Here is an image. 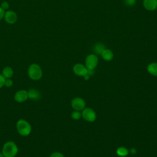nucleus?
<instances>
[{"instance_id":"nucleus-1","label":"nucleus","mask_w":157,"mask_h":157,"mask_svg":"<svg viewBox=\"0 0 157 157\" xmlns=\"http://www.w3.org/2000/svg\"><path fill=\"white\" fill-rule=\"evenodd\" d=\"M18 151L17 144L13 141H8L6 142L2 149V153L4 157H15Z\"/></svg>"},{"instance_id":"nucleus-2","label":"nucleus","mask_w":157,"mask_h":157,"mask_svg":"<svg viewBox=\"0 0 157 157\" xmlns=\"http://www.w3.org/2000/svg\"><path fill=\"white\" fill-rule=\"evenodd\" d=\"M17 129L20 135L22 136H28L30 134L32 128L31 124L25 120L20 119L17 122Z\"/></svg>"},{"instance_id":"nucleus-3","label":"nucleus","mask_w":157,"mask_h":157,"mask_svg":"<svg viewBox=\"0 0 157 157\" xmlns=\"http://www.w3.org/2000/svg\"><path fill=\"white\" fill-rule=\"evenodd\" d=\"M29 77L33 80H38L42 77V71L41 67L37 64H31L28 69Z\"/></svg>"},{"instance_id":"nucleus-4","label":"nucleus","mask_w":157,"mask_h":157,"mask_svg":"<svg viewBox=\"0 0 157 157\" xmlns=\"http://www.w3.org/2000/svg\"><path fill=\"white\" fill-rule=\"evenodd\" d=\"M82 118L88 122H93L96 119V113L95 111L90 107H85L81 112Z\"/></svg>"},{"instance_id":"nucleus-5","label":"nucleus","mask_w":157,"mask_h":157,"mask_svg":"<svg viewBox=\"0 0 157 157\" xmlns=\"http://www.w3.org/2000/svg\"><path fill=\"white\" fill-rule=\"evenodd\" d=\"M98 63V58L94 54L88 55L85 59V66L88 69H94Z\"/></svg>"},{"instance_id":"nucleus-6","label":"nucleus","mask_w":157,"mask_h":157,"mask_svg":"<svg viewBox=\"0 0 157 157\" xmlns=\"http://www.w3.org/2000/svg\"><path fill=\"white\" fill-rule=\"evenodd\" d=\"M86 102L84 99L80 97L74 98L71 101V107L74 110L82 111L85 108Z\"/></svg>"},{"instance_id":"nucleus-7","label":"nucleus","mask_w":157,"mask_h":157,"mask_svg":"<svg viewBox=\"0 0 157 157\" xmlns=\"http://www.w3.org/2000/svg\"><path fill=\"white\" fill-rule=\"evenodd\" d=\"M73 71L78 76L84 77L88 74V69L86 67L80 63H77L74 66Z\"/></svg>"},{"instance_id":"nucleus-8","label":"nucleus","mask_w":157,"mask_h":157,"mask_svg":"<svg viewBox=\"0 0 157 157\" xmlns=\"http://www.w3.org/2000/svg\"><path fill=\"white\" fill-rule=\"evenodd\" d=\"M14 99L17 102L20 103L26 101L28 99V91L25 90H18L15 94Z\"/></svg>"},{"instance_id":"nucleus-9","label":"nucleus","mask_w":157,"mask_h":157,"mask_svg":"<svg viewBox=\"0 0 157 157\" xmlns=\"http://www.w3.org/2000/svg\"><path fill=\"white\" fill-rule=\"evenodd\" d=\"M4 20L9 24H13L17 20V16L15 12L12 10H7L4 14Z\"/></svg>"},{"instance_id":"nucleus-10","label":"nucleus","mask_w":157,"mask_h":157,"mask_svg":"<svg viewBox=\"0 0 157 157\" xmlns=\"http://www.w3.org/2000/svg\"><path fill=\"white\" fill-rule=\"evenodd\" d=\"M143 6L147 10H155L157 8V0H144Z\"/></svg>"},{"instance_id":"nucleus-11","label":"nucleus","mask_w":157,"mask_h":157,"mask_svg":"<svg viewBox=\"0 0 157 157\" xmlns=\"http://www.w3.org/2000/svg\"><path fill=\"white\" fill-rule=\"evenodd\" d=\"M102 58L105 60V61H111L113 58V52L109 50V49H107V48H105L102 52L101 53V54Z\"/></svg>"},{"instance_id":"nucleus-12","label":"nucleus","mask_w":157,"mask_h":157,"mask_svg":"<svg viewBox=\"0 0 157 157\" xmlns=\"http://www.w3.org/2000/svg\"><path fill=\"white\" fill-rule=\"evenodd\" d=\"M147 71L151 75L157 76V63L153 62L150 63L147 66Z\"/></svg>"},{"instance_id":"nucleus-13","label":"nucleus","mask_w":157,"mask_h":157,"mask_svg":"<svg viewBox=\"0 0 157 157\" xmlns=\"http://www.w3.org/2000/svg\"><path fill=\"white\" fill-rule=\"evenodd\" d=\"M28 98L33 100H37L40 96V94L38 90L35 89H31L28 91Z\"/></svg>"},{"instance_id":"nucleus-14","label":"nucleus","mask_w":157,"mask_h":157,"mask_svg":"<svg viewBox=\"0 0 157 157\" xmlns=\"http://www.w3.org/2000/svg\"><path fill=\"white\" fill-rule=\"evenodd\" d=\"M13 69L9 66H7V67H4L2 70V75L6 78H10L13 76Z\"/></svg>"},{"instance_id":"nucleus-15","label":"nucleus","mask_w":157,"mask_h":157,"mask_svg":"<svg viewBox=\"0 0 157 157\" xmlns=\"http://www.w3.org/2000/svg\"><path fill=\"white\" fill-rule=\"evenodd\" d=\"M129 150L127 148L124 147H120L117 149L116 153L118 156L120 157H125L128 155L129 154Z\"/></svg>"},{"instance_id":"nucleus-16","label":"nucleus","mask_w":157,"mask_h":157,"mask_svg":"<svg viewBox=\"0 0 157 157\" xmlns=\"http://www.w3.org/2000/svg\"><path fill=\"white\" fill-rule=\"evenodd\" d=\"M105 48V47L103 44L97 43L93 47V52L97 55H101Z\"/></svg>"},{"instance_id":"nucleus-17","label":"nucleus","mask_w":157,"mask_h":157,"mask_svg":"<svg viewBox=\"0 0 157 157\" xmlns=\"http://www.w3.org/2000/svg\"><path fill=\"white\" fill-rule=\"evenodd\" d=\"M82 117V114L80 111H77V110H74L71 113V117L74 120H79Z\"/></svg>"},{"instance_id":"nucleus-18","label":"nucleus","mask_w":157,"mask_h":157,"mask_svg":"<svg viewBox=\"0 0 157 157\" xmlns=\"http://www.w3.org/2000/svg\"><path fill=\"white\" fill-rule=\"evenodd\" d=\"M13 85V81L11 78H6L4 85L7 87H10Z\"/></svg>"},{"instance_id":"nucleus-19","label":"nucleus","mask_w":157,"mask_h":157,"mask_svg":"<svg viewBox=\"0 0 157 157\" xmlns=\"http://www.w3.org/2000/svg\"><path fill=\"white\" fill-rule=\"evenodd\" d=\"M50 157H64V156L60 152H58V151H56V152H53L52 153Z\"/></svg>"},{"instance_id":"nucleus-20","label":"nucleus","mask_w":157,"mask_h":157,"mask_svg":"<svg viewBox=\"0 0 157 157\" xmlns=\"http://www.w3.org/2000/svg\"><path fill=\"white\" fill-rule=\"evenodd\" d=\"M124 3L128 6H132L136 3V0H125Z\"/></svg>"},{"instance_id":"nucleus-21","label":"nucleus","mask_w":157,"mask_h":157,"mask_svg":"<svg viewBox=\"0 0 157 157\" xmlns=\"http://www.w3.org/2000/svg\"><path fill=\"white\" fill-rule=\"evenodd\" d=\"M5 80H6V78L2 74H0V88H1L3 86H4Z\"/></svg>"},{"instance_id":"nucleus-22","label":"nucleus","mask_w":157,"mask_h":157,"mask_svg":"<svg viewBox=\"0 0 157 157\" xmlns=\"http://www.w3.org/2000/svg\"><path fill=\"white\" fill-rule=\"evenodd\" d=\"M1 7L2 9H4V10H7V9H8L9 8V3L7 1H4L3 2H2Z\"/></svg>"},{"instance_id":"nucleus-23","label":"nucleus","mask_w":157,"mask_h":157,"mask_svg":"<svg viewBox=\"0 0 157 157\" xmlns=\"http://www.w3.org/2000/svg\"><path fill=\"white\" fill-rule=\"evenodd\" d=\"M4 14H5V10L0 7V20L4 17Z\"/></svg>"},{"instance_id":"nucleus-24","label":"nucleus","mask_w":157,"mask_h":157,"mask_svg":"<svg viewBox=\"0 0 157 157\" xmlns=\"http://www.w3.org/2000/svg\"><path fill=\"white\" fill-rule=\"evenodd\" d=\"M130 153H132V154H133V155L136 154V148H131V149L130 150Z\"/></svg>"},{"instance_id":"nucleus-25","label":"nucleus","mask_w":157,"mask_h":157,"mask_svg":"<svg viewBox=\"0 0 157 157\" xmlns=\"http://www.w3.org/2000/svg\"><path fill=\"white\" fill-rule=\"evenodd\" d=\"M83 77H84V79H85V80H88V79L90 78V76H89L88 74H87V75H86L85 76H84Z\"/></svg>"},{"instance_id":"nucleus-26","label":"nucleus","mask_w":157,"mask_h":157,"mask_svg":"<svg viewBox=\"0 0 157 157\" xmlns=\"http://www.w3.org/2000/svg\"><path fill=\"white\" fill-rule=\"evenodd\" d=\"M0 157H4V156L3 155V154L2 153H0Z\"/></svg>"}]
</instances>
